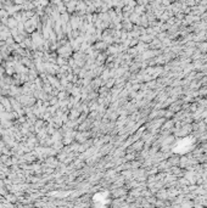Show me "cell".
Wrapping results in <instances>:
<instances>
[{
    "label": "cell",
    "mask_w": 207,
    "mask_h": 208,
    "mask_svg": "<svg viewBox=\"0 0 207 208\" xmlns=\"http://www.w3.org/2000/svg\"><path fill=\"white\" fill-rule=\"evenodd\" d=\"M179 206H180V208H194V202L190 200H184Z\"/></svg>",
    "instance_id": "6da1fadb"
},
{
    "label": "cell",
    "mask_w": 207,
    "mask_h": 208,
    "mask_svg": "<svg viewBox=\"0 0 207 208\" xmlns=\"http://www.w3.org/2000/svg\"><path fill=\"white\" fill-rule=\"evenodd\" d=\"M171 127H173V122H172V121H168V122L162 127V129H170Z\"/></svg>",
    "instance_id": "7a4b0ae2"
}]
</instances>
